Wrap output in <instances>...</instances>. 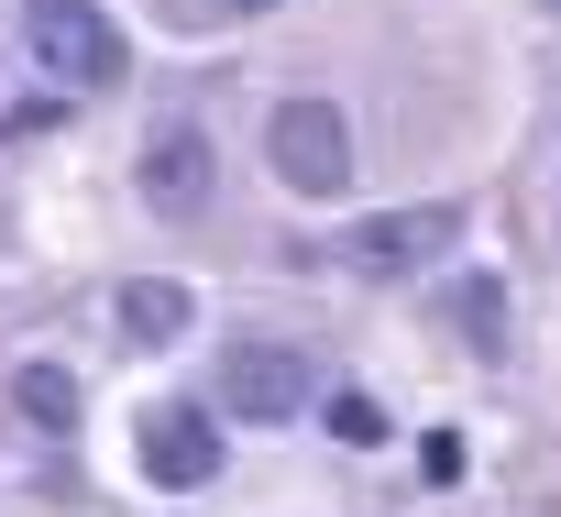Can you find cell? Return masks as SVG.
I'll list each match as a JSON object with an SVG mask.
<instances>
[{"label": "cell", "instance_id": "9c48e42d", "mask_svg": "<svg viewBox=\"0 0 561 517\" xmlns=\"http://www.w3.org/2000/svg\"><path fill=\"white\" fill-rule=\"evenodd\" d=\"M12 397H23V418H34V429H78V375L23 364V375H12Z\"/></svg>", "mask_w": 561, "mask_h": 517}, {"label": "cell", "instance_id": "8fae6325", "mask_svg": "<svg viewBox=\"0 0 561 517\" xmlns=\"http://www.w3.org/2000/svg\"><path fill=\"white\" fill-rule=\"evenodd\" d=\"M419 473H430V484H462V440H451V429H430V451H419Z\"/></svg>", "mask_w": 561, "mask_h": 517}, {"label": "cell", "instance_id": "30bf717a", "mask_svg": "<svg viewBox=\"0 0 561 517\" xmlns=\"http://www.w3.org/2000/svg\"><path fill=\"white\" fill-rule=\"evenodd\" d=\"M331 440H342V451H375V440H386V407H375V397H331Z\"/></svg>", "mask_w": 561, "mask_h": 517}, {"label": "cell", "instance_id": "3957f363", "mask_svg": "<svg viewBox=\"0 0 561 517\" xmlns=\"http://www.w3.org/2000/svg\"><path fill=\"white\" fill-rule=\"evenodd\" d=\"M264 154H275V176H287L298 198H342V176H353V122H342V100H287L264 122Z\"/></svg>", "mask_w": 561, "mask_h": 517}, {"label": "cell", "instance_id": "7a4b0ae2", "mask_svg": "<svg viewBox=\"0 0 561 517\" xmlns=\"http://www.w3.org/2000/svg\"><path fill=\"white\" fill-rule=\"evenodd\" d=\"M462 242V209L451 198H419V209H375V220H342L331 265L342 276H408V265H440Z\"/></svg>", "mask_w": 561, "mask_h": 517}, {"label": "cell", "instance_id": "5b68a950", "mask_svg": "<svg viewBox=\"0 0 561 517\" xmlns=\"http://www.w3.org/2000/svg\"><path fill=\"white\" fill-rule=\"evenodd\" d=\"M144 198H154L165 220H198V209H209V133H198V122H154V133H144Z\"/></svg>", "mask_w": 561, "mask_h": 517}, {"label": "cell", "instance_id": "52a82bcc", "mask_svg": "<svg viewBox=\"0 0 561 517\" xmlns=\"http://www.w3.org/2000/svg\"><path fill=\"white\" fill-rule=\"evenodd\" d=\"M187 320H198V298H187L176 276H133V287H122V331H133L144 353H165Z\"/></svg>", "mask_w": 561, "mask_h": 517}, {"label": "cell", "instance_id": "7c38bea8", "mask_svg": "<svg viewBox=\"0 0 561 517\" xmlns=\"http://www.w3.org/2000/svg\"><path fill=\"white\" fill-rule=\"evenodd\" d=\"M220 12H275V0H220Z\"/></svg>", "mask_w": 561, "mask_h": 517}, {"label": "cell", "instance_id": "8992f818", "mask_svg": "<svg viewBox=\"0 0 561 517\" xmlns=\"http://www.w3.org/2000/svg\"><path fill=\"white\" fill-rule=\"evenodd\" d=\"M144 484H165V495H198V484H220V429H209L198 407H165V418H144Z\"/></svg>", "mask_w": 561, "mask_h": 517}, {"label": "cell", "instance_id": "6da1fadb", "mask_svg": "<svg viewBox=\"0 0 561 517\" xmlns=\"http://www.w3.org/2000/svg\"><path fill=\"white\" fill-rule=\"evenodd\" d=\"M23 45L56 89H111L122 78V23L100 0H23Z\"/></svg>", "mask_w": 561, "mask_h": 517}, {"label": "cell", "instance_id": "277c9868", "mask_svg": "<svg viewBox=\"0 0 561 517\" xmlns=\"http://www.w3.org/2000/svg\"><path fill=\"white\" fill-rule=\"evenodd\" d=\"M220 397H231L253 429H275V418H298V407H309V364H298L287 342H242V353L220 364Z\"/></svg>", "mask_w": 561, "mask_h": 517}, {"label": "cell", "instance_id": "ba28073f", "mask_svg": "<svg viewBox=\"0 0 561 517\" xmlns=\"http://www.w3.org/2000/svg\"><path fill=\"white\" fill-rule=\"evenodd\" d=\"M440 309L462 320V342H473V353H506V298H495V276H451V287H440Z\"/></svg>", "mask_w": 561, "mask_h": 517}]
</instances>
